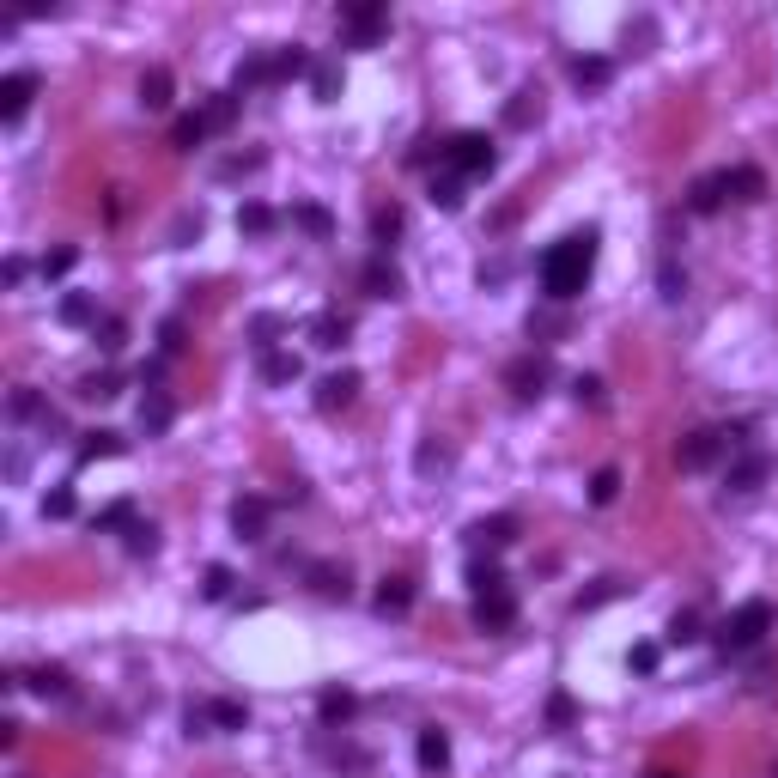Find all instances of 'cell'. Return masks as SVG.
Returning <instances> with one entry per match:
<instances>
[{
    "instance_id": "obj_51",
    "label": "cell",
    "mask_w": 778,
    "mask_h": 778,
    "mask_svg": "<svg viewBox=\"0 0 778 778\" xmlns=\"http://www.w3.org/2000/svg\"><path fill=\"white\" fill-rule=\"evenodd\" d=\"M699 639V614L693 608H681L675 620H669V645H693Z\"/></svg>"
},
{
    "instance_id": "obj_13",
    "label": "cell",
    "mask_w": 778,
    "mask_h": 778,
    "mask_svg": "<svg viewBox=\"0 0 778 778\" xmlns=\"http://www.w3.org/2000/svg\"><path fill=\"white\" fill-rule=\"evenodd\" d=\"M353 396H359V371H329V377L317 383V408H323V414L353 408Z\"/></svg>"
},
{
    "instance_id": "obj_31",
    "label": "cell",
    "mask_w": 778,
    "mask_h": 778,
    "mask_svg": "<svg viewBox=\"0 0 778 778\" xmlns=\"http://www.w3.org/2000/svg\"><path fill=\"white\" fill-rule=\"evenodd\" d=\"M572 80H578L584 92H602V86L614 80V61H608V55H578V61H572Z\"/></svg>"
},
{
    "instance_id": "obj_28",
    "label": "cell",
    "mask_w": 778,
    "mask_h": 778,
    "mask_svg": "<svg viewBox=\"0 0 778 778\" xmlns=\"http://www.w3.org/2000/svg\"><path fill=\"white\" fill-rule=\"evenodd\" d=\"M73 396H80V402H116V396H122V371H92V377H80V383H73Z\"/></svg>"
},
{
    "instance_id": "obj_36",
    "label": "cell",
    "mask_w": 778,
    "mask_h": 778,
    "mask_svg": "<svg viewBox=\"0 0 778 778\" xmlns=\"http://www.w3.org/2000/svg\"><path fill=\"white\" fill-rule=\"evenodd\" d=\"M274 335H286V317H268V310H262V317H250V347L268 359L274 353Z\"/></svg>"
},
{
    "instance_id": "obj_10",
    "label": "cell",
    "mask_w": 778,
    "mask_h": 778,
    "mask_svg": "<svg viewBox=\"0 0 778 778\" xmlns=\"http://www.w3.org/2000/svg\"><path fill=\"white\" fill-rule=\"evenodd\" d=\"M31 98H37V73L25 67V73H7L0 80V122H19L25 110H31Z\"/></svg>"
},
{
    "instance_id": "obj_11",
    "label": "cell",
    "mask_w": 778,
    "mask_h": 778,
    "mask_svg": "<svg viewBox=\"0 0 778 778\" xmlns=\"http://www.w3.org/2000/svg\"><path fill=\"white\" fill-rule=\"evenodd\" d=\"M511 620H517V596H511V590L475 596V627H481V633H505Z\"/></svg>"
},
{
    "instance_id": "obj_39",
    "label": "cell",
    "mask_w": 778,
    "mask_h": 778,
    "mask_svg": "<svg viewBox=\"0 0 778 778\" xmlns=\"http://www.w3.org/2000/svg\"><path fill=\"white\" fill-rule=\"evenodd\" d=\"M469 590H475V596H493V590H511V584H505V572H499L493 560H475V566H469Z\"/></svg>"
},
{
    "instance_id": "obj_43",
    "label": "cell",
    "mask_w": 778,
    "mask_h": 778,
    "mask_svg": "<svg viewBox=\"0 0 778 778\" xmlns=\"http://www.w3.org/2000/svg\"><path fill=\"white\" fill-rule=\"evenodd\" d=\"M432 207H444V213H456V207H462V177H456V171L432 177Z\"/></svg>"
},
{
    "instance_id": "obj_19",
    "label": "cell",
    "mask_w": 778,
    "mask_h": 778,
    "mask_svg": "<svg viewBox=\"0 0 778 778\" xmlns=\"http://www.w3.org/2000/svg\"><path fill=\"white\" fill-rule=\"evenodd\" d=\"M414 608V578H402V572H389L383 584H377V614L389 620V614H408Z\"/></svg>"
},
{
    "instance_id": "obj_32",
    "label": "cell",
    "mask_w": 778,
    "mask_h": 778,
    "mask_svg": "<svg viewBox=\"0 0 778 778\" xmlns=\"http://www.w3.org/2000/svg\"><path fill=\"white\" fill-rule=\"evenodd\" d=\"M207 718H213V730H250L244 699H207Z\"/></svg>"
},
{
    "instance_id": "obj_35",
    "label": "cell",
    "mask_w": 778,
    "mask_h": 778,
    "mask_svg": "<svg viewBox=\"0 0 778 778\" xmlns=\"http://www.w3.org/2000/svg\"><path fill=\"white\" fill-rule=\"evenodd\" d=\"M310 92H317V104H335V98H341V67H335V61H317V67H310Z\"/></svg>"
},
{
    "instance_id": "obj_18",
    "label": "cell",
    "mask_w": 778,
    "mask_h": 778,
    "mask_svg": "<svg viewBox=\"0 0 778 778\" xmlns=\"http://www.w3.org/2000/svg\"><path fill=\"white\" fill-rule=\"evenodd\" d=\"M171 67H146L140 73V110H152V116H159V110H171Z\"/></svg>"
},
{
    "instance_id": "obj_2",
    "label": "cell",
    "mask_w": 778,
    "mask_h": 778,
    "mask_svg": "<svg viewBox=\"0 0 778 778\" xmlns=\"http://www.w3.org/2000/svg\"><path fill=\"white\" fill-rule=\"evenodd\" d=\"M724 450H742V426H699V432H687L675 444V462H681V475H706Z\"/></svg>"
},
{
    "instance_id": "obj_21",
    "label": "cell",
    "mask_w": 778,
    "mask_h": 778,
    "mask_svg": "<svg viewBox=\"0 0 778 778\" xmlns=\"http://www.w3.org/2000/svg\"><path fill=\"white\" fill-rule=\"evenodd\" d=\"M292 225L304 231V238H317V244H329V238H335V213H329V207H317V201H298V207H292Z\"/></svg>"
},
{
    "instance_id": "obj_58",
    "label": "cell",
    "mask_w": 778,
    "mask_h": 778,
    "mask_svg": "<svg viewBox=\"0 0 778 778\" xmlns=\"http://www.w3.org/2000/svg\"><path fill=\"white\" fill-rule=\"evenodd\" d=\"M432 469H450V450H444V444H426V450H420V475H432Z\"/></svg>"
},
{
    "instance_id": "obj_30",
    "label": "cell",
    "mask_w": 778,
    "mask_h": 778,
    "mask_svg": "<svg viewBox=\"0 0 778 778\" xmlns=\"http://www.w3.org/2000/svg\"><path fill=\"white\" fill-rule=\"evenodd\" d=\"M310 590L329 596V602H347V596H353V578H347V566H310Z\"/></svg>"
},
{
    "instance_id": "obj_59",
    "label": "cell",
    "mask_w": 778,
    "mask_h": 778,
    "mask_svg": "<svg viewBox=\"0 0 778 778\" xmlns=\"http://www.w3.org/2000/svg\"><path fill=\"white\" fill-rule=\"evenodd\" d=\"M25 274H31V262H25V256H7V286H25Z\"/></svg>"
},
{
    "instance_id": "obj_40",
    "label": "cell",
    "mask_w": 778,
    "mask_h": 778,
    "mask_svg": "<svg viewBox=\"0 0 778 778\" xmlns=\"http://www.w3.org/2000/svg\"><path fill=\"white\" fill-rule=\"evenodd\" d=\"M201 116H207V128H213V134H225L231 122H238V92H219V98H213Z\"/></svg>"
},
{
    "instance_id": "obj_41",
    "label": "cell",
    "mask_w": 778,
    "mask_h": 778,
    "mask_svg": "<svg viewBox=\"0 0 778 778\" xmlns=\"http://www.w3.org/2000/svg\"><path fill=\"white\" fill-rule=\"evenodd\" d=\"M614 596H627V584H620V578H596V590H584L572 608H578V614H590V608H602V602H614Z\"/></svg>"
},
{
    "instance_id": "obj_55",
    "label": "cell",
    "mask_w": 778,
    "mask_h": 778,
    "mask_svg": "<svg viewBox=\"0 0 778 778\" xmlns=\"http://www.w3.org/2000/svg\"><path fill=\"white\" fill-rule=\"evenodd\" d=\"M183 730H189V736H213V718H207V706H183Z\"/></svg>"
},
{
    "instance_id": "obj_44",
    "label": "cell",
    "mask_w": 778,
    "mask_h": 778,
    "mask_svg": "<svg viewBox=\"0 0 778 778\" xmlns=\"http://www.w3.org/2000/svg\"><path fill=\"white\" fill-rule=\"evenodd\" d=\"M128 535V554L134 560H152V554H159V529H152V523H134V529H122Z\"/></svg>"
},
{
    "instance_id": "obj_47",
    "label": "cell",
    "mask_w": 778,
    "mask_h": 778,
    "mask_svg": "<svg viewBox=\"0 0 778 778\" xmlns=\"http://www.w3.org/2000/svg\"><path fill=\"white\" fill-rule=\"evenodd\" d=\"M92 341H98V347L116 359V353H122V341H128V323H122V317H104V323L92 329Z\"/></svg>"
},
{
    "instance_id": "obj_1",
    "label": "cell",
    "mask_w": 778,
    "mask_h": 778,
    "mask_svg": "<svg viewBox=\"0 0 778 778\" xmlns=\"http://www.w3.org/2000/svg\"><path fill=\"white\" fill-rule=\"evenodd\" d=\"M590 268H596V225L566 231V238H560V244H548V250H541V262H535L541 292H548L554 304H572V298L590 286Z\"/></svg>"
},
{
    "instance_id": "obj_25",
    "label": "cell",
    "mask_w": 778,
    "mask_h": 778,
    "mask_svg": "<svg viewBox=\"0 0 778 778\" xmlns=\"http://www.w3.org/2000/svg\"><path fill=\"white\" fill-rule=\"evenodd\" d=\"M49 414H55V408L37 396V389H13V402H7V420H13V426H43Z\"/></svg>"
},
{
    "instance_id": "obj_45",
    "label": "cell",
    "mask_w": 778,
    "mask_h": 778,
    "mask_svg": "<svg viewBox=\"0 0 778 778\" xmlns=\"http://www.w3.org/2000/svg\"><path fill=\"white\" fill-rule=\"evenodd\" d=\"M73 262H80V250H73V244H61V250H49L37 268H43V280H67V274H73Z\"/></svg>"
},
{
    "instance_id": "obj_52",
    "label": "cell",
    "mask_w": 778,
    "mask_h": 778,
    "mask_svg": "<svg viewBox=\"0 0 778 778\" xmlns=\"http://www.w3.org/2000/svg\"><path fill=\"white\" fill-rule=\"evenodd\" d=\"M159 353H165V359L183 353V317H165V323H159Z\"/></svg>"
},
{
    "instance_id": "obj_27",
    "label": "cell",
    "mask_w": 778,
    "mask_h": 778,
    "mask_svg": "<svg viewBox=\"0 0 778 778\" xmlns=\"http://www.w3.org/2000/svg\"><path fill=\"white\" fill-rule=\"evenodd\" d=\"M359 706H353V693L347 687H323L317 693V718H323V730H335V724H347Z\"/></svg>"
},
{
    "instance_id": "obj_9",
    "label": "cell",
    "mask_w": 778,
    "mask_h": 778,
    "mask_svg": "<svg viewBox=\"0 0 778 778\" xmlns=\"http://www.w3.org/2000/svg\"><path fill=\"white\" fill-rule=\"evenodd\" d=\"M517 529H523V523H517L511 511L481 517V523H469V548H475V554H481V548H493V554H499V548H511V541H517Z\"/></svg>"
},
{
    "instance_id": "obj_23",
    "label": "cell",
    "mask_w": 778,
    "mask_h": 778,
    "mask_svg": "<svg viewBox=\"0 0 778 778\" xmlns=\"http://www.w3.org/2000/svg\"><path fill=\"white\" fill-rule=\"evenodd\" d=\"M402 207H371V244H377V256H389L396 250V238H402Z\"/></svg>"
},
{
    "instance_id": "obj_22",
    "label": "cell",
    "mask_w": 778,
    "mask_h": 778,
    "mask_svg": "<svg viewBox=\"0 0 778 778\" xmlns=\"http://www.w3.org/2000/svg\"><path fill=\"white\" fill-rule=\"evenodd\" d=\"M55 317H61L67 329H98V298H92V292H67V298L55 304Z\"/></svg>"
},
{
    "instance_id": "obj_54",
    "label": "cell",
    "mask_w": 778,
    "mask_h": 778,
    "mask_svg": "<svg viewBox=\"0 0 778 778\" xmlns=\"http://www.w3.org/2000/svg\"><path fill=\"white\" fill-rule=\"evenodd\" d=\"M627 663H633V675H657L663 651H657V645H633V657H627Z\"/></svg>"
},
{
    "instance_id": "obj_14",
    "label": "cell",
    "mask_w": 778,
    "mask_h": 778,
    "mask_svg": "<svg viewBox=\"0 0 778 778\" xmlns=\"http://www.w3.org/2000/svg\"><path fill=\"white\" fill-rule=\"evenodd\" d=\"M359 286H365L371 298H402V286H408V280H402V268L389 262V256H371V262H365V274H359Z\"/></svg>"
},
{
    "instance_id": "obj_50",
    "label": "cell",
    "mask_w": 778,
    "mask_h": 778,
    "mask_svg": "<svg viewBox=\"0 0 778 778\" xmlns=\"http://www.w3.org/2000/svg\"><path fill=\"white\" fill-rule=\"evenodd\" d=\"M43 517H49V523H67V517H73V487L43 493Z\"/></svg>"
},
{
    "instance_id": "obj_29",
    "label": "cell",
    "mask_w": 778,
    "mask_h": 778,
    "mask_svg": "<svg viewBox=\"0 0 778 778\" xmlns=\"http://www.w3.org/2000/svg\"><path fill=\"white\" fill-rule=\"evenodd\" d=\"M238 231H244V238H268V231H280V213L268 201H244L238 207Z\"/></svg>"
},
{
    "instance_id": "obj_7",
    "label": "cell",
    "mask_w": 778,
    "mask_h": 778,
    "mask_svg": "<svg viewBox=\"0 0 778 778\" xmlns=\"http://www.w3.org/2000/svg\"><path fill=\"white\" fill-rule=\"evenodd\" d=\"M341 25H347V37H353L359 49H371V43L389 31V13L377 7V0H359V7H341Z\"/></svg>"
},
{
    "instance_id": "obj_17",
    "label": "cell",
    "mask_w": 778,
    "mask_h": 778,
    "mask_svg": "<svg viewBox=\"0 0 778 778\" xmlns=\"http://www.w3.org/2000/svg\"><path fill=\"white\" fill-rule=\"evenodd\" d=\"M310 67H317V61H310L298 43L292 49H274L268 55V86H286V80H310Z\"/></svg>"
},
{
    "instance_id": "obj_16",
    "label": "cell",
    "mask_w": 778,
    "mask_h": 778,
    "mask_svg": "<svg viewBox=\"0 0 778 778\" xmlns=\"http://www.w3.org/2000/svg\"><path fill=\"white\" fill-rule=\"evenodd\" d=\"M171 420H177V402L165 396V389H146L140 396V432L159 438V432H171Z\"/></svg>"
},
{
    "instance_id": "obj_15",
    "label": "cell",
    "mask_w": 778,
    "mask_h": 778,
    "mask_svg": "<svg viewBox=\"0 0 778 778\" xmlns=\"http://www.w3.org/2000/svg\"><path fill=\"white\" fill-rule=\"evenodd\" d=\"M724 195H730V177H724V171L693 177V189H687V213H718V207H724Z\"/></svg>"
},
{
    "instance_id": "obj_48",
    "label": "cell",
    "mask_w": 778,
    "mask_h": 778,
    "mask_svg": "<svg viewBox=\"0 0 778 778\" xmlns=\"http://www.w3.org/2000/svg\"><path fill=\"white\" fill-rule=\"evenodd\" d=\"M657 286H663V298H669V304H681V292H687V274L675 268V256H663V268H657Z\"/></svg>"
},
{
    "instance_id": "obj_24",
    "label": "cell",
    "mask_w": 778,
    "mask_h": 778,
    "mask_svg": "<svg viewBox=\"0 0 778 778\" xmlns=\"http://www.w3.org/2000/svg\"><path fill=\"white\" fill-rule=\"evenodd\" d=\"M414 760H420V772H444V766H450V736H444L438 724H432V730H420Z\"/></svg>"
},
{
    "instance_id": "obj_53",
    "label": "cell",
    "mask_w": 778,
    "mask_h": 778,
    "mask_svg": "<svg viewBox=\"0 0 778 778\" xmlns=\"http://www.w3.org/2000/svg\"><path fill=\"white\" fill-rule=\"evenodd\" d=\"M572 718H578V706H572V693H554V699H548V724H554V730H566Z\"/></svg>"
},
{
    "instance_id": "obj_12",
    "label": "cell",
    "mask_w": 778,
    "mask_h": 778,
    "mask_svg": "<svg viewBox=\"0 0 778 778\" xmlns=\"http://www.w3.org/2000/svg\"><path fill=\"white\" fill-rule=\"evenodd\" d=\"M353 341V323L341 317V310H317L310 317V347H323V353H341Z\"/></svg>"
},
{
    "instance_id": "obj_49",
    "label": "cell",
    "mask_w": 778,
    "mask_h": 778,
    "mask_svg": "<svg viewBox=\"0 0 778 778\" xmlns=\"http://www.w3.org/2000/svg\"><path fill=\"white\" fill-rule=\"evenodd\" d=\"M614 493H620V469H596L590 475V505H614Z\"/></svg>"
},
{
    "instance_id": "obj_33",
    "label": "cell",
    "mask_w": 778,
    "mask_h": 778,
    "mask_svg": "<svg viewBox=\"0 0 778 778\" xmlns=\"http://www.w3.org/2000/svg\"><path fill=\"white\" fill-rule=\"evenodd\" d=\"M207 134H213V128H207V116H201V110H195V116H177V122H171V146H177V152H195V146H201Z\"/></svg>"
},
{
    "instance_id": "obj_8",
    "label": "cell",
    "mask_w": 778,
    "mask_h": 778,
    "mask_svg": "<svg viewBox=\"0 0 778 778\" xmlns=\"http://www.w3.org/2000/svg\"><path fill=\"white\" fill-rule=\"evenodd\" d=\"M766 475H772V456H766V450H736V462L724 469V487H730V493H754Z\"/></svg>"
},
{
    "instance_id": "obj_5",
    "label": "cell",
    "mask_w": 778,
    "mask_h": 778,
    "mask_svg": "<svg viewBox=\"0 0 778 778\" xmlns=\"http://www.w3.org/2000/svg\"><path fill=\"white\" fill-rule=\"evenodd\" d=\"M548 377H554V365L541 359V353H523V359H511V365H505V389H511L517 402H535L541 389H548Z\"/></svg>"
},
{
    "instance_id": "obj_20",
    "label": "cell",
    "mask_w": 778,
    "mask_h": 778,
    "mask_svg": "<svg viewBox=\"0 0 778 778\" xmlns=\"http://www.w3.org/2000/svg\"><path fill=\"white\" fill-rule=\"evenodd\" d=\"M19 681H25L31 693H43V699H67V693H73V675H67L61 663H37V669L19 675Z\"/></svg>"
},
{
    "instance_id": "obj_38",
    "label": "cell",
    "mask_w": 778,
    "mask_h": 778,
    "mask_svg": "<svg viewBox=\"0 0 778 778\" xmlns=\"http://www.w3.org/2000/svg\"><path fill=\"white\" fill-rule=\"evenodd\" d=\"M140 517H134V499H116V505H104L98 517H92V529L98 535H110V529H134Z\"/></svg>"
},
{
    "instance_id": "obj_6",
    "label": "cell",
    "mask_w": 778,
    "mask_h": 778,
    "mask_svg": "<svg viewBox=\"0 0 778 778\" xmlns=\"http://www.w3.org/2000/svg\"><path fill=\"white\" fill-rule=\"evenodd\" d=\"M268 517H274V505H268L262 493L231 499V535H238V541H262V535H268Z\"/></svg>"
},
{
    "instance_id": "obj_26",
    "label": "cell",
    "mask_w": 778,
    "mask_h": 778,
    "mask_svg": "<svg viewBox=\"0 0 778 778\" xmlns=\"http://www.w3.org/2000/svg\"><path fill=\"white\" fill-rule=\"evenodd\" d=\"M128 450V438L122 432H80V450H73V456H80V462H104V456H122Z\"/></svg>"
},
{
    "instance_id": "obj_3",
    "label": "cell",
    "mask_w": 778,
    "mask_h": 778,
    "mask_svg": "<svg viewBox=\"0 0 778 778\" xmlns=\"http://www.w3.org/2000/svg\"><path fill=\"white\" fill-rule=\"evenodd\" d=\"M766 627H772V602H742V608H730L724 614V627H718V645L724 651H754L760 639H766Z\"/></svg>"
},
{
    "instance_id": "obj_56",
    "label": "cell",
    "mask_w": 778,
    "mask_h": 778,
    "mask_svg": "<svg viewBox=\"0 0 778 778\" xmlns=\"http://www.w3.org/2000/svg\"><path fill=\"white\" fill-rule=\"evenodd\" d=\"M189 238H201V213H183V219L171 225V244H177V250H183Z\"/></svg>"
},
{
    "instance_id": "obj_4",
    "label": "cell",
    "mask_w": 778,
    "mask_h": 778,
    "mask_svg": "<svg viewBox=\"0 0 778 778\" xmlns=\"http://www.w3.org/2000/svg\"><path fill=\"white\" fill-rule=\"evenodd\" d=\"M493 140L487 134H475V128H462V134H450L444 140V171H456V177H487L493 171Z\"/></svg>"
},
{
    "instance_id": "obj_57",
    "label": "cell",
    "mask_w": 778,
    "mask_h": 778,
    "mask_svg": "<svg viewBox=\"0 0 778 778\" xmlns=\"http://www.w3.org/2000/svg\"><path fill=\"white\" fill-rule=\"evenodd\" d=\"M572 396H578L584 408H602V377H578V383H572Z\"/></svg>"
},
{
    "instance_id": "obj_46",
    "label": "cell",
    "mask_w": 778,
    "mask_h": 778,
    "mask_svg": "<svg viewBox=\"0 0 778 778\" xmlns=\"http://www.w3.org/2000/svg\"><path fill=\"white\" fill-rule=\"evenodd\" d=\"M231 584H238V578H231V566H207V572H201V596H207V602H225Z\"/></svg>"
},
{
    "instance_id": "obj_37",
    "label": "cell",
    "mask_w": 778,
    "mask_h": 778,
    "mask_svg": "<svg viewBox=\"0 0 778 778\" xmlns=\"http://www.w3.org/2000/svg\"><path fill=\"white\" fill-rule=\"evenodd\" d=\"M724 177H730V195H736V201H760V195H766V177H760L754 165H736V171H724Z\"/></svg>"
},
{
    "instance_id": "obj_60",
    "label": "cell",
    "mask_w": 778,
    "mask_h": 778,
    "mask_svg": "<svg viewBox=\"0 0 778 778\" xmlns=\"http://www.w3.org/2000/svg\"><path fill=\"white\" fill-rule=\"evenodd\" d=\"M651 778H675V772H651Z\"/></svg>"
},
{
    "instance_id": "obj_42",
    "label": "cell",
    "mask_w": 778,
    "mask_h": 778,
    "mask_svg": "<svg viewBox=\"0 0 778 778\" xmlns=\"http://www.w3.org/2000/svg\"><path fill=\"white\" fill-rule=\"evenodd\" d=\"M535 116H541V92H517V98L505 104V122H511V128H529Z\"/></svg>"
},
{
    "instance_id": "obj_34",
    "label": "cell",
    "mask_w": 778,
    "mask_h": 778,
    "mask_svg": "<svg viewBox=\"0 0 778 778\" xmlns=\"http://www.w3.org/2000/svg\"><path fill=\"white\" fill-rule=\"evenodd\" d=\"M256 371H262V383H274V389H280V383H298V371H304V365H298V353H268Z\"/></svg>"
}]
</instances>
